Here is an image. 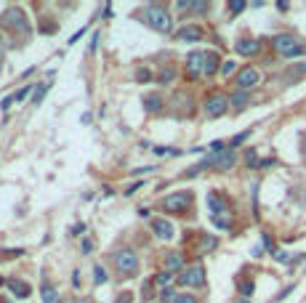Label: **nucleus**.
Segmentation results:
<instances>
[{
    "instance_id": "nucleus-1",
    "label": "nucleus",
    "mask_w": 306,
    "mask_h": 303,
    "mask_svg": "<svg viewBox=\"0 0 306 303\" xmlns=\"http://www.w3.org/2000/svg\"><path fill=\"white\" fill-rule=\"evenodd\" d=\"M144 19H147V24L155 29V32H160V35H168L173 29V19H171V13H168L165 5L149 3L147 8H144Z\"/></svg>"
},
{
    "instance_id": "nucleus-2",
    "label": "nucleus",
    "mask_w": 306,
    "mask_h": 303,
    "mask_svg": "<svg viewBox=\"0 0 306 303\" xmlns=\"http://www.w3.org/2000/svg\"><path fill=\"white\" fill-rule=\"evenodd\" d=\"M272 43H274V51H277L280 56H285V59H298V56L306 53V48L298 43L296 35H274Z\"/></svg>"
},
{
    "instance_id": "nucleus-3",
    "label": "nucleus",
    "mask_w": 306,
    "mask_h": 303,
    "mask_svg": "<svg viewBox=\"0 0 306 303\" xmlns=\"http://www.w3.org/2000/svg\"><path fill=\"white\" fill-rule=\"evenodd\" d=\"M3 24L13 29V32H19V35H29V21H27V13L21 11V8H8L3 13Z\"/></svg>"
},
{
    "instance_id": "nucleus-4",
    "label": "nucleus",
    "mask_w": 306,
    "mask_h": 303,
    "mask_svg": "<svg viewBox=\"0 0 306 303\" xmlns=\"http://www.w3.org/2000/svg\"><path fill=\"white\" fill-rule=\"evenodd\" d=\"M114 263H117L120 274H136V269H139V255H136L131 247H122V250L114 255Z\"/></svg>"
},
{
    "instance_id": "nucleus-5",
    "label": "nucleus",
    "mask_w": 306,
    "mask_h": 303,
    "mask_svg": "<svg viewBox=\"0 0 306 303\" xmlns=\"http://www.w3.org/2000/svg\"><path fill=\"white\" fill-rule=\"evenodd\" d=\"M189 202H192V194L189 192H173L163 200V207L168 213H184L189 207Z\"/></svg>"
},
{
    "instance_id": "nucleus-6",
    "label": "nucleus",
    "mask_w": 306,
    "mask_h": 303,
    "mask_svg": "<svg viewBox=\"0 0 306 303\" xmlns=\"http://www.w3.org/2000/svg\"><path fill=\"white\" fill-rule=\"evenodd\" d=\"M234 83H237V88H240V91L256 88V85L261 83V72H258L256 67H245V69H240V72H237Z\"/></svg>"
},
{
    "instance_id": "nucleus-7",
    "label": "nucleus",
    "mask_w": 306,
    "mask_h": 303,
    "mask_svg": "<svg viewBox=\"0 0 306 303\" xmlns=\"http://www.w3.org/2000/svg\"><path fill=\"white\" fill-rule=\"evenodd\" d=\"M226 109H229V96H224V93H213V96L205 99V112L210 117H221Z\"/></svg>"
},
{
    "instance_id": "nucleus-8",
    "label": "nucleus",
    "mask_w": 306,
    "mask_h": 303,
    "mask_svg": "<svg viewBox=\"0 0 306 303\" xmlns=\"http://www.w3.org/2000/svg\"><path fill=\"white\" fill-rule=\"evenodd\" d=\"M181 285H187V287H203L205 285V266H203V263H195V266L184 269Z\"/></svg>"
},
{
    "instance_id": "nucleus-9",
    "label": "nucleus",
    "mask_w": 306,
    "mask_h": 303,
    "mask_svg": "<svg viewBox=\"0 0 306 303\" xmlns=\"http://www.w3.org/2000/svg\"><path fill=\"white\" fill-rule=\"evenodd\" d=\"M203 72H205V53L203 51L187 53V75L197 80V77H203Z\"/></svg>"
},
{
    "instance_id": "nucleus-10",
    "label": "nucleus",
    "mask_w": 306,
    "mask_h": 303,
    "mask_svg": "<svg viewBox=\"0 0 306 303\" xmlns=\"http://www.w3.org/2000/svg\"><path fill=\"white\" fill-rule=\"evenodd\" d=\"M234 51L240 53V56H258V51H261V40H256V37H245V40H237Z\"/></svg>"
},
{
    "instance_id": "nucleus-11",
    "label": "nucleus",
    "mask_w": 306,
    "mask_h": 303,
    "mask_svg": "<svg viewBox=\"0 0 306 303\" xmlns=\"http://www.w3.org/2000/svg\"><path fill=\"white\" fill-rule=\"evenodd\" d=\"M208 210H210V215H218V213L229 210V202L221 192H208Z\"/></svg>"
},
{
    "instance_id": "nucleus-12",
    "label": "nucleus",
    "mask_w": 306,
    "mask_h": 303,
    "mask_svg": "<svg viewBox=\"0 0 306 303\" xmlns=\"http://www.w3.org/2000/svg\"><path fill=\"white\" fill-rule=\"evenodd\" d=\"M152 231H155V237H157V239H165V242L173 237V226H171V221H163V218L152 221Z\"/></svg>"
},
{
    "instance_id": "nucleus-13",
    "label": "nucleus",
    "mask_w": 306,
    "mask_h": 303,
    "mask_svg": "<svg viewBox=\"0 0 306 303\" xmlns=\"http://www.w3.org/2000/svg\"><path fill=\"white\" fill-rule=\"evenodd\" d=\"M163 269L165 271H171V274H176L179 269H184V255L179 250H173V253H168L165 255V263H163Z\"/></svg>"
},
{
    "instance_id": "nucleus-14",
    "label": "nucleus",
    "mask_w": 306,
    "mask_h": 303,
    "mask_svg": "<svg viewBox=\"0 0 306 303\" xmlns=\"http://www.w3.org/2000/svg\"><path fill=\"white\" fill-rule=\"evenodd\" d=\"M203 35H205V32H203L200 27H181L176 37H179V40H184V43H197V40H203Z\"/></svg>"
},
{
    "instance_id": "nucleus-15",
    "label": "nucleus",
    "mask_w": 306,
    "mask_h": 303,
    "mask_svg": "<svg viewBox=\"0 0 306 303\" xmlns=\"http://www.w3.org/2000/svg\"><path fill=\"white\" fill-rule=\"evenodd\" d=\"M216 72H218V53L208 51L205 53V72H203V77H213Z\"/></svg>"
},
{
    "instance_id": "nucleus-16",
    "label": "nucleus",
    "mask_w": 306,
    "mask_h": 303,
    "mask_svg": "<svg viewBox=\"0 0 306 303\" xmlns=\"http://www.w3.org/2000/svg\"><path fill=\"white\" fill-rule=\"evenodd\" d=\"M248 101H250L248 91H237V93H232V96H229V104H232L234 109H245V106H248Z\"/></svg>"
},
{
    "instance_id": "nucleus-17",
    "label": "nucleus",
    "mask_w": 306,
    "mask_h": 303,
    "mask_svg": "<svg viewBox=\"0 0 306 303\" xmlns=\"http://www.w3.org/2000/svg\"><path fill=\"white\" fill-rule=\"evenodd\" d=\"M176 5H179L181 11H192V13H203V11L210 8V3H189V0H179Z\"/></svg>"
},
{
    "instance_id": "nucleus-18",
    "label": "nucleus",
    "mask_w": 306,
    "mask_h": 303,
    "mask_svg": "<svg viewBox=\"0 0 306 303\" xmlns=\"http://www.w3.org/2000/svg\"><path fill=\"white\" fill-rule=\"evenodd\" d=\"M210 221H213V226H218V229H229V226H232V210H224V213H218V215H210Z\"/></svg>"
},
{
    "instance_id": "nucleus-19",
    "label": "nucleus",
    "mask_w": 306,
    "mask_h": 303,
    "mask_svg": "<svg viewBox=\"0 0 306 303\" xmlns=\"http://www.w3.org/2000/svg\"><path fill=\"white\" fill-rule=\"evenodd\" d=\"M40 298H43V303H61V298H59V290H56V287H51V285H43Z\"/></svg>"
},
{
    "instance_id": "nucleus-20",
    "label": "nucleus",
    "mask_w": 306,
    "mask_h": 303,
    "mask_svg": "<svg viewBox=\"0 0 306 303\" xmlns=\"http://www.w3.org/2000/svg\"><path fill=\"white\" fill-rule=\"evenodd\" d=\"M8 287H11V293L16 295V298H29V285L27 282H16V279H11Z\"/></svg>"
},
{
    "instance_id": "nucleus-21",
    "label": "nucleus",
    "mask_w": 306,
    "mask_h": 303,
    "mask_svg": "<svg viewBox=\"0 0 306 303\" xmlns=\"http://www.w3.org/2000/svg\"><path fill=\"white\" fill-rule=\"evenodd\" d=\"M160 106H163V99H160L157 93H152V96L144 99V109H147V112H157Z\"/></svg>"
},
{
    "instance_id": "nucleus-22",
    "label": "nucleus",
    "mask_w": 306,
    "mask_h": 303,
    "mask_svg": "<svg viewBox=\"0 0 306 303\" xmlns=\"http://www.w3.org/2000/svg\"><path fill=\"white\" fill-rule=\"evenodd\" d=\"M245 8H248V3H245V0H232V3H229V11H232V16L242 13Z\"/></svg>"
},
{
    "instance_id": "nucleus-23",
    "label": "nucleus",
    "mask_w": 306,
    "mask_h": 303,
    "mask_svg": "<svg viewBox=\"0 0 306 303\" xmlns=\"http://www.w3.org/2000/svg\"><path fill=\"white\" fill-rule=\"evenodd\" d=\"M94 282H96V285L106 282V271H104V266H94Z\"/></svg>"
},
{
    "instance_id": "nucleus-24",
    "label": "nucleus",
    "mask_w": 306,
    "mask_h": 303,
    "mask_svg": "<svg viewBox=\"0 0 306 303\" xmlns=\"http://www.w3.org/2000/svg\"><path fill=\"white\" fill-rule=\"evenodd\" d=\"M171 279H173V274H171V271H165V269H163V271H160V274L155 277V282H157V285H163V287H165L168 282H171Z\"/></svg>"
},
{
    "instance_id": "nucleus-25",
    "label": "nucleus",
    "mask_w": 306,
    "mask_h": 303,
    "mask_svg": "<svg viewBox=\"0 0 306 303\" xmlns=\"http://www.w3.org/2000/svg\"><path fill=\"white\" fill-rule=\"evenodd\" d=\"M213 247H216V239H213V237H203L200 239V250L205 253V250H213Z\"/></svg>"
},
{
    "instance_id": "nucleus-26",
    "label": "nucleus",
    "mask_w": 306,
    "mask_h": 303,
    "mask_svg": "<svg viewBox=\"0 0 306 303\" xmlns=\"http://www.w3.org/2000/svg\"><path fill=\"white\" fill-rule=\"evenodd\" d=\"M173 303H197V298H195V295H189V293H181V295H176V298H173Z\"/></svg>"
},
{
    "instance_id": "nucleus-27",
    "label": "nucleus",
    "mask_w": 306,
    "mask_h": 303,
    "mask_svg": "<svg viewBox=\"0 0 306 303\" xmlns=\"http://www.w3.org/2000/svg\"><path fill=\"white\" fill-rule=\"evenodd\" d=\"M248 136H250V130H242L240 136H234L232 141H229V146H232V149H234V146H240V144H242V141H245V138H248Z\"/></svg>"
},
{
    "instance_id": "nucleus-28",
    "label": "nucleus",
    "mask_w": 306,
    "mask_h": 303,
    "mask_svg": "<svg viewBox=\"0 0 306 303\" xmlns=\"http://www.w3.org/2000/svg\"><path fill=\"white\" fill-rule=\"evenodd\" d=\"M157 80H160V83H171V80H173V69H171V67H168V69H163Z\"/></svg>"
},
{
    "instance_id": "nucleus-29",
    "label": "nucleus",
    "mask_w": 306,
    "mask_h": 303,
    "mask_svg": "<svg viewBox=\"0 0 306 303\" xmlns=\"http://www.w3.org/2000/svg\"><path fill=\"white\" fill-rule=\"evenodd\" d=\"M234 61H224V64H221V75H232L234 72Z\"/></svg>"
},
{
    "instance_id": "nucleus-30",
    "label": "nucleus",
    "mask_w": 306,
    "mask_h": 303,
    "mask_svg": "<svg viewBox=\"0 0 306 303\" xmlns=\"http://www.w3.org/2000/svg\"><path fill=\"white\" fill-rule=\"evenodd\" d=\"M160 298H163V301H171V303H173V298H176V295H173V290H171V287H163V290H160Z\"/></svg>"
},
{
    "instance_id": "nucleus-31",
    "label": "nucleus",
    "mask_w": 306,
    "mask_h": 303,
    "mask_svg": "<svg viewBox=\"0 0 306 303\" xmlns=\"http://www.w3.org/2000/svg\"><path fill=\"white\" fill-rule=\"evenodd\" d=\"M27 93H35V91H32V85H24V88H21V91H16V93H13V96H16V101H21V99L27 96Z\"/></svg>"
},
{
    "instance_id": "nucleus-32",
    "label": "nucleus",
    "mask_w": 306,
    "mask_h": 303,
    "mask_svg": "<svg viewBox=\"0 0 306 303\" xmlns=\"http://www.w3.org/2000/svg\"><path fill=\"white\" fill-rule=\"evenodd\" d=\"M136 80H141V83H147V80H152V75H149V69H139V72H136Z\"/></svg>"
},
{
    "instance_id": "nucleus-33",
    "label": "nucleus",
    "mask_w": 306,
    "mask_h": 303,
    "mask_svg": "<svg viewBox=\"0 0 306 303\" xmlns=\"http://www.w3.org/2000/svg\"><path fill=\"white\" fill-rule=\"evenodd\" d=\"M240 293L242 295H250V293H253V282H240Z\"/></svg>"
},
{
    "instance_id": "nucleus-34",
    "label": "nucleus",
    "mask_w": 306,
    "mask_h": 303,
    "mask_svg": "<svg viewBox=\"0 0 306 303\" xmlns=\"http://www.w3.org/2000/svg\"><path fill=\"white\" fill-rule=\"evenodd\" d=\"M245 160H248V165H250V168H256V165H258V162H256V152H253V149L245 154Z\"/></svg>"
},
{
    "instance_id": "nucleus-35",
    "label": "nucleus",
    "mask_w": 306,
    "mask_h": 303,
    "mask_svg": "<svg viewBox=\"0 0 306 303\" xmlns=\"http://www.w3.org/2000/svg\"><path fill=\"white\" fill-rule=\"evenodd\" d=\"M45 91H48V83H45V85H40V88H35V101H40Z\"/></svg>"
},
{
    "instance_id": "nucleus-36",
    "label": "nucleus",
    "mask_w": 306,
    "mask_h": 303,
    "mask_svg": "<svg viewBox=\"0 0 306 303\" xmlns=\"http://www.w3.org/2000/svg\"><path fill=\"white\" fill-rule=\"evenodd\" d=\"M13 101H16V96H13V93H11V96H5V99H3V109H11Z\"/></svg>"
},
{
    "instance_id": "nucleus-37",
    "label": "nucleus",
    "mask_w": 306,
    "mask_h": 303,
    "mask_svg": "<svg viewBox=\"0 0 306 303\" xmlns=\"http://www.w3.org/2000/svg\"><path fill=\"white\" fill-rule=\"evenodd\" d=\"M83 253H94V242H91V239H86V242H83Z\"/></svg>"
},
{
    "instance_id": "nucleus-38",
    "label": "nucleus",
    "mask_w": 306,
    "mask_h": 303,
    "mask_svg": "<svg viewBox=\"0 0 306 303\" xmlns=\"http://www.w3.org/2000/svg\"><path fill=\"white\" fill-rule=\"evenodd\" d=\"M264 247H266V250H269V253H274V245H272L269 234H264Z\"/></svg>"
},
{
    "instance_id": "nucleus-39",
    "label": "nucleus",
    "mask_w": 306,
    "mask_h": 303,
    "mask_svg": "<svg viewBox=\"0 0 306 303\" xmlns=\"http://www.w3.org/2000/svg\"><path fill=\"white\" fill-rule=\"evenodd\" d=\"M274 258H277V261H288L290 255H288V253H274Z\"/></svg>"
},
{
    "instance_id": "nucleus-40",
    "label": "nucleus",
    "mask_w": 306,
    "mask_h": 303,
    "mask_svg": "<svg viewBox=\"0 0 306 303\" xmlns=\"http://www.w3.org/2000/svg\"><path fill=\"white\" fill-rule=\"evenodd\" d=\"M0 64H3V51H0Z\"/></svg>"
},
{
    "instance_id": "nucleus-41",
    "label": "nucleus",
    "mask_w": 306,
    "mask_h": 303,
    "mask_svg": "<svg viewBox=\"0 0 306 303\" xmlns=\"http://www.w3.org/2000/svg\"><path fill=\"white\" fill-rule=\"evenodd\" d=\"M0 285H3V277H0Z\"/></svg>"
},
{
    "instance_id": "nucleus-42",
    "label": "nucleus",
    "mask_w": 306,
    "mask_h": 303,
    "mask_svg": "<svg viewBox=\"0 0 306 303\" xmlns=\"http://www.w3.org/2000/svg\"><path fill=\"white\" fill-rule=\"evenodd\" d=\"M240 303H248V301H240Z\"/></svg>"
}]
</instances>
